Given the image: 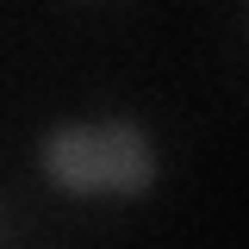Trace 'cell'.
<instances>
[{"label": "cell", "mask_w": 249, "mask_h": 249, "mask_svg": "<svg viewBox=\"0 0 249 249\" xmlns=\"http://www.w3.org/2000/svg\"><path fill=\"white\" fill-rule=\"evenodd\" d=\"M44 168L81 193H137L156 175V156L137 124H75L44 137Z\"/></svg>", "instance_id": "1"}]
</instances>
